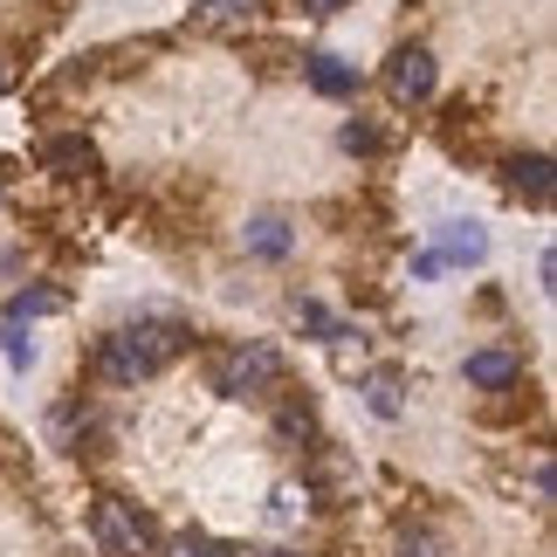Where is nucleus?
<instances>
[{
  "instance_id": "ddd939ff",
  "label": "nucleus",
  "mask_w": 557,
  "mask_h": 557,
  "mask_svg": "<svg viewBox=\"0 0 557 557\" xmlns=\"http://www.w3.org/2000/svg\"><path fill=\"white\" fill-rule=\"evenodd\" d=\"M62 310V296L55 289H21L14 304H8V324H28V317H55Z\"/></svg>"
},
{
  "instance_id": "aec40b11",
  "label": "nucleus",
  "mask_w": 557,
  "mask_h": 557,
  "mask_svg": "<svg viewBox=\"0 0 557 557\" xmlns=\"http://www.w3.org/2000/svg\"><path fill=\"white\" fill-rule=\"evenodd\" d=\"M304 8H310V14H337V8H345V0H304Z\"/></svg>"
},
{
  "instance_id": "1a4fd4ad",
  "label": "nucleus",
  "mask_w": 557,
  "mask_h": 557,
  "mask_svg": "<svg viewBox=\"0 0 557 557\" xmlns=\"http://www.w3.org/2000/svg\"><path fill=\"white\" fill-rule=\"evenodd\" d=\"M304 76H310V90L317 97H358V70L345 55H310L304 62Z\"/></svg>"
},
{
  "instance_id": "423d86ee",
  "label": "nucleus",
  "mask_w": 557,
  "mask_h": 557,
  "mask_svg": "<svg viewBox=\"0 0 557 557\" xmlns=\"http://www.w3.org/2000/svg\"><path fill=\"white\" fill-rule=\"evenodd\" d=\"M242 248H248V255H262V262H283V255L296 248V221H289V213H248Z\"/></svg>"
},
{
  "instance_id": "412c9836",
  "label": "nucleus",
  "mask_w": 557,
  "mask_h": 557,
  "mask_svg": "<svg viewBox=\"0 0 557 557\" xmlns=\"http://www.w3.org/2000/svg\"><path fill=\"white\" fill-rule=\"evenodd\" d=\"M248 557H296V550H248Z\"/></svg>"
},
{
  "instance_id": "20e7f679",
  "label": "nucleus",
  "mask_w": 557,
  "mask_h": 557,
  "mask_svg": "<svg viewBox=\"0 0 557 557\" xmlns=\"http://www.w3.org/2000/svg\"><path fill=\"white\" fill-rule=\"evenodd\" d=\"M152 372H159V366L132 345V331H111V337L97 345V379H103V385H138V379H152Z\"/></svg>"
},
{
  "instance_id": "dca6fc26",
  "label": "nucleus",
  "mask_w": 557,
  "mask_h": 557,
  "mask_svg": "<svg viewBox=\"0 0 557 557\" xmlns=\"http://www.w3.org/2000/svg\"><path fill=\"white\" fill-rule=\"evenodd\" d=\"M337 145H345V152H379L385 138H379V124H366V117H351L345 132H337Z\"/></svg>"
},
{
  "instance_id": "a211bd4d",
  "label": "nucleus",
  "mask_w": 557,
  "mask_h": 557,
  "mask_svg": "<svg viewBox=\"0 0 557 557\" xmlns=\"http://www.w3.org/2000/svg\"><path fill=\"white\" fill-rule=\"evenodd\" d=\"M165 557H234V550L213 537H180V544H165Z\"/></svg>"
},
{
  "instance_id": "4468645a",
  "label": "nucleus",
  "mask_w": 557,
  "mask_h": 557,
  "mask_svg": "<svg viewBox=\"0 0 557 557\" xmlns=\"http://www.w3.org/2000/svg\"><path fill=\"white\" fill-rule=\"evenodd\" d=\"M393 557H447V544L434 537V530H413V523H406L399 537H393Z\"/></svg>"
},
{
  "instance_id": "f3484780",
  "label": "nucleus",
  "mask_w": 557,
  "mask_h": 557,
  "mask_svg": "<svg viewBox=\"0 0 557 557\" xmlns=\"http://www.w3.org/2000/svg\"><path fill=\"white\" fill-rule=\"evenodd\" d=\"M255 8H262V0H200L207 21H255Z\"/></svg>"
},
{
  "instance_id": "f8f14e48",
  "label": "nucleus",
  "mask_w": 557,
  "mask_h": 557,
  "mask_svg": "<svg viewBox=\"0 0 557 557\" xmlns=\"http://www.w3.org/2000/svg\"><path fill=\"white\" fill-rule=\"evenodd\" d=\"M310 434H317V413H310V406H296V399H289L283 413H275V441H283V447H304Z\"/></svg>"
},
{
  "instance_id": "7ed1b4c3",
  "label": "nucleus",
  "mask_w": 557,
  "mask_h": 557,
  "mask_svg": "<svg viewBox=\"0 0 557 557\" xmlns=\"http://www.w3.org/2000/svg\"><path fill=\"white\" fill-rule=\"evenodd\" d=\"M434 49H420V41H406V49H393V62H385V97L399 103V111H413V103L434 97Z\"/></svg>"
},
{
  "instance_id": "f257e3e1",
  "label": "nucleus",
  "mask_w": 557,
  "mask_h": 557,
  "mask_svg": "<svg viewBox=\"0 0 557 557\" xmlns=\"http://www.w3.org/2000/svg\"><path fill=\"white\" fill-rule=\"evenodd\" d=\"M207 379H213L221 399H269V393H283V351L262 345V337H248V345L213 351Z\"/></svg>"
},
{
  "instance_id": "6e6552de",
  "label": "nucleus",
  "mask_w": 557,
  "mask_h": 557,
  "mask_svg": "<svg viewBox=\"0 0 557 557\" xmlns=\"http://www.w3.org/2000/svg\"><path fill=\"white\" fill-rule=\"evenodd\" d=\"M503 173H509V193H523L530 207H550V159H544V152H523V159H509Z\"/></svg>"
},
{
  "instance_id": "39448f33",
  "label": "nucleus",
  "mask_w": 557,
  "mask_h": 557,
  "mask_svg": "<svg viewBox=\"0 0 557 557\" xmlns=\"http://www.w3.org/2000/svg\"><path fill=\"white\" fill-rule=\"evenodd\" d=\"M461 379L482 385V393H509V385H523V358L503 351V345H482V351L461 358Z\"/></svg>"
},
{
  "instance_id": "6ab92c4d",
  "label": "nucleus",
  "mask_w": 557,
  "mask_h": 557,
  "mask_svg": "<svg viewBox=\"0 0 557 557\" xmlns=\"http://www.w3.org/2000/svg\"><path fill=\"white\" fill-rule=\"evenodd\" d=\"M310 509V488H275V523H296Z\"/></svg>"
},
{
  "instance_id": "9d476101",
  "label": "nucleus",
  "mask_w": 557,
  "mask_h": 557,
  "mask_svg": "<svg viewBox=\"0 0 557 557\" xmlns=\"http://www.w3.org/2000/svg\"><path fill=\"white\" fill-rule=\"evenodd\" d=\"M434 255H441V262H482V255H488V234H482V227H468V221H447Z\"/></svg>"
},
{
  "instance_id": "2eb2a0df",
  "label": "nucleus",
  "mask_w": 557,
  "mask_h": 557,
  "mask_svg": "<svg viewBox=\"0 0 557 557\" xmlns=\"http://www.w3.org/2000/svg\"><path fill=\"white\" fill-rule=\"evenodd\" d=\"M0 351H8V366H14V372H28V366H35V345H28V331H21V324H0Z\"/></svg>"
},
{
  "instance_id": "4be33fe9",
  "label": "nucleus",
  "mask_w": 557,
  "mask_h": 557,
  "mask_svg": "<svg viewBox=\"0 0 557 557\" xmlns=\"http://www.w3.org/2000/svg\"><path fill=\"white\" fill-rule=\"evenodd\" d=\"M0 90H8V62H0Z\"/></svg>"
},
{
  "instance_id": "0eeeda50",
  "label": "nucleus",
  "mask_w": 557,
  "mask_h": 557,
  "mask_svg": "<svg viewBox=\"0 0 557 557\" xmlns=\"http://www.w3.org/2000/svg\"><path fill=\"white\" fill-rule=\"evenodd\" d=\"M41 165H49V173H62V180H90V173H97V145L83 138V132H62V138L41 145Z\"/></svg>"
},
{
  "instance_id": "f03ea898",
  "label": "nucleus",
  "mask_w": 557,
  "mask_h": 557,
  "mask_svg": "<svg viewBox=\"0 0 557 557\" xmlns=\"http://www.w3.org/2000/svg\"><path fill=\"white\" fill-rule=\"evenodd\" d=\"M90 537L103 544V557H159V530H152V517H145L138 503H124V496H97V509H90Z\"/></svg>"
},
{
  "instance_id": "9b49d317",
  "label": "nucleus",
  "mask_w": 557,
  "mask_h": 557,
  "mask_svg": "<svg viewBox=\"0 0 557 557\" xmlns=\"http://www.w3.org/2000/svg\"><path fill=\"white\" fill-rule=\"evenodd\" d=\"M366 406L379 420H399L406 413V385H399V372H372L366 379Z\"/></svg>"
}]
</instances>
